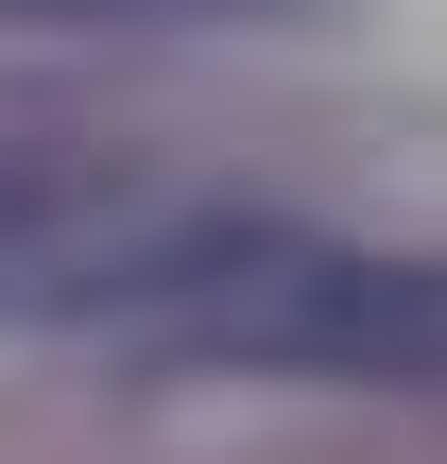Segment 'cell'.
Segmentation results:
<instances>
[{
  "instance_id": "cell-3",
  "label": "cell",
  "mask_w": 447,
  "mask_h": 464,
  "mask_svg": "<svg viewBox=\"0 0 447 464\" xmlns=\"http://www.w3.org/2000/svg\"><path fill=\"white\" fill-rule=\"evenodd\" d=\"M103 17H172V0H103Z\"/></svg>"
},
{
  "instance_id": "cell-2",
  "label": "cell",
  "mask_w": 447,
  "mask_h": 464,
  "mask_svg": "<svg viewBox=\"0 0 447 464\" xmlns=\"http://www.w3.org/2000/svg\"><path fill=\"white\" fill-rule=\"evenodd\" d=\"M103 207H121L103 155H69V138H0V310H69L86 258H103Z\"/></svg>"
},
{
  "instance_id": "cell-1",
  "label": "cell",
  "mask_w": 447,
  "mask_h": 464,
  "mask_svg": "<svg viewBox=\"0 0 447 464\" xmlns=\"http://www.w3.org/2000/svg\"><path fill=\"white\" fill-rule=\"evenodd\" d=\"M241 362H310V379H447V258H276L258 310H224Z\"/></svg>"
}]
</instances>
